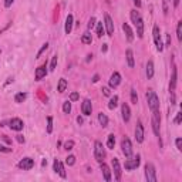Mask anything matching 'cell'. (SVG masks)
Instances as JSON below:
<instances>
[{"instance_id":"obj_1","label":"cell","mask_w":182,"mask_h":182,"mask_svg":"<svg viewBox=\"0 0 182 182\" xmlns=\"http://www.w3.org/2000/svg\"><path fill=\"white\" fill-rule=\"evenodd\" d=\"M131 20H132V23L135 24L138 37L142 38V36H144V20H142V17H141L140 13L135 9L131 10Z\"/></svg>"},{"instance_id":"obj_2","label":"cell","mask_w":182,"mask_h":182,"mask_svg":"<svg viewBox=\"0 0 182 182\" xmlns=\"http://www.w3.org/2000/svg\"><path fill=\"white\" fill-rule=\"evenodd\" d=\"M147 101H148V107H150V110L152 112L154 111H158L159 110V98L157 97V94H155V91H152V90H148V93H147Z\"/></svg>"},{"instance_id":"obj_3","label":"cell","mask_w":182,"mask_h":182,"mask_svg":"<svg viewBox=\"0 0 182 182\" xmlns=\"http://www.w3.org/2000/svg\"><path fill=\"white\" fill-rule=\"evenodd\" d=\"M94 157L98 162H103L105 158V150L100 141H95V144H94Z\"/></svg>"},{"instance_id":"obj_4","label":"cell","mask_w":182,"mask_h":182,"mask_svg":"<svg viewBox=\"0 0 182 182\" xmlns=\"http://www.w3.org/2000/svg\"><path fill=\"white\" fill-rule=\"evenodd\" d=\"M145 178L148 182H157V171L152 164H147L145 165Z\"/></svg>"},{"instance_id":"obj_5","label":"cell","mask_w":182,"mask_h":182,"mask_svg":"<svg viewBox=\"0 0 182 182\" xmlns=\"http://www.w3.org/2000/svg\"><path fill=\"white\" fill-rule=\"evenodd\" d=\"M152 34H154V41H155V46H157V50H158V51H162L164 46H162V41H161V34H159V27L158 26H154V28H152Z\"/></svg>"},{"instance_id":"obj_6","label":"cell","mask_w":182,"mask_h":182,"mask_svg":"<svg viewBox=\"0 0 182 182\" xmlns=\"http://www.w3.org/2000/svg\"><path fill=\"white\" fill-rule=\"evenodd\" d=\"M159 122H161V117H159V110L152 112V130L157 137H159Z\"/></svg>"},{"instance_id":"obj_7","label":"cell","mask_w":182,"mask_h":182,"mask_svg":"<svg viewBox=\"0 0 182 182\" xmlns=\"http://www.w3.org/2000/svg\"><path fill=\"white\" fill-rule=\"evenodd\" d=\"M140 155H137V157H134V158H130L125 161V169L127 171H131V169H135L140 167Z\"/></svg>"},{"instance_id":"obj_8","label":"cell","mask_w":182,"mask_h":182,"mask_svg":"<svg viewBox=\"0 0 182 182\" xmlns=\"http://www.w3.org/2000/svg\"><path fill=\"white\" fill-rule=\"evenodd\" d=\"M121 148H122V154L125 157H131L132 155V145H131V141L128 138H124L121 142Z\"/></svg>"},{"instance_id":"obj_9","label":"cell","mask_w":182,"mask_h":182,"mask_svg":"<svg viewBox=\"0 0 182 182\" xmlns=\"http://www.w3.org/2000/svg\"><path fill=\"white\" fill-rule=\"evenodd\" d=\"M34 167V159L31 158H23L22 161L19 162V168L23 169V171H28V169H31Z\"/></svg>"},{"instance_id":"obj_10","label":"cell","mask_w":182,"mask_h":182,"mask_svg":"<svg viewBox=\"0 0 182 182\" xmlns=\"http://www.w3.org/2000/svg\"><path fill=\"white\" fill-rule=\"evenodd\" d=\"M9 127L13 131H22L23 130V127H24V124L20 118H12V120L9 121Z\"/></svg>"},{"instance_id":"obj_11","label":"cell","mask_w":182,"mask_h":182,"mask_svg":"<svg viewBox=\"0 0 182 182\" xmlns=\"http://www.w3.org/2000/svg\"><path fill=\"white\" fill-rule=\"evenodd\" d=\"M112 169H114V174H115V179L117 181H121V167H120V161L117 158H112L111 161Z\"/></svg>"},{"instance_id":"obj_12","label":"cell","mask_w":182,"mask_h":182,"mask_svg":"<svg viewBox=\"0 0 182 182\" xmlns=\"http://www.w3.org/2000/svg\"><path fill=\"white\" fill-rule=\"evenodd\" d=\"M120 83H121V75H120V73H112L111 77H110V87H112V88H115V87H118L120 85Z\"/></svg>"},{"instance_id":"obj_13","label":"cell","mask_w":182,"mask_h":182,"mask_svg":"<svg viewBox=\"0 0 182 182\" xmlns=\"http://www.w3.org/2000/svg\"><path fill=\"white\" fill-rule=\"evenodd\" d=\"M53 168H54V171H56V172L60 174L61 178L67 177V174H65V171H64V165H63V164H61L58 159H56V161H54V164H53Z\"/></svg>"},{"instance_id":"obj_14","label":"cell","mask_w":182,"mask_h":182,"mask_svg":"<svg viewBox=\"0 0 182 182\" xmlns=\"http://www.w3.org/2000/svg\"><path fill=\"white\" fill-rule=\"evenodd\" d=\"M135 140L137 142H142L144 141V127L141 122H138L135 127Z\"/></svg>"},{"instance_id":"obj_15","label":"cell","mask_w":182,"mask_h":182,"mask_svg":"<svg viewBox=\"0 0 182 182\" xmlns=\"http://www.w3.org/2000/svg\"><path fill=\"white\" fill-rule=\"evenodd\" d=\"M104 20H105V28H107V34H108V36H112V34H114V23H112L111 17H110L108 14H105V16H104Z\"/></svg>"},{"instance_id":"obj_16","label":"cell","mask_w":182,"mask_h":182,"mask_svg":"<svg viewBox=\"0 0 182 182\" xmlns=\"http://www.w3.org/2000/svg\"><path fill=\"white\" fill-rule=\"evenodd\" d=\"M121 114H122V120H124V121H125V122L130 121L131 110H130V107H128V104H127V103H124L121 105Z\"/></svg>"},{"instance_id":"obj_17","label":"cell","mask_w":182,"mask_h":182,"mask_svg":"<svg viewBox=\"0 0 182 182\" xmlns=\"http://www.w3.org/2000/svg\"><path fill=\"white\" fill-rule=\"evenodd\" d=\"M46 75H47V65L43 64V65H40V67H38L37 70H36V75H34V77H36V80H37V81H40V80L44 78Z\"/></svg>"},{"instance_id":"obj_18","label":"cell","mask_w":182,"mask_h":182,"mask_svg":"<svg viewBox=\"0 0 182 182\" xmlns=\"http://www.w3.org/2000/svg\"><path fill=\"white\" fill-rule=\"evenodd\" d=\"M81 111L84 115H91V111H93V105H91V101L90 100H84L83 101V105H81Z\"/></svg>"},{"instance_id":"obj_19","label":"cell","mask_w":182,"mask_h":182,"mask_svg":"<svg viewBox=\"0 0 182 182\" xmlns=\"http://www.w3.org/2000/svg\"><path fill=\"white\" fill-rule=\"evenodd\" d=\"M122 30H124V33H125L127 40H128V41L131 43L132 40H134V31L131 30L130 24H128V23H124V24H122Z\"/></svg>"},{"instance_id":"obj_20","label":"cell","mask_w":182,"mask_h":182,"mask_svg":"<svg viewBox=\"0 0 182 182\" xmlns=\"http://www.w3.org/2000/svg\"><path fill=\"white\" fill-rule=\"evenodd\" d=\"M100 164H101V171H103L104 179H105L107 182H110V181H111V171H110V168H108L104 162H100Z\"/></svg>"},{"instance_id":"obj_21","label":"cell","mask_w":182,"mask_h":182,"mask_svg":"<svg viewBox=\"0 0 182 182\" xmlns=\"http://www.w3.org/2000/svg\"><path fill=\"white\" fill-rule=\"evenodd\" d=\"M71 28H73V14H68V16H67V19H65V26H64L65 34H70Z\"/></svg>"},{"instance_id":"obj_22","label":"cell","mask_w":182,"mask_h":182,"mask_svg":"<svg viewBox=\"0 0 182 182\" xmlns=\"http://www.w3.org/2000/svg\"><path fill=\"white\" fill-rule=\"evenodd\" d=\"M175 85H177V67H174L172 70V77H171V83H169V93L175 91Z\"/></svg>"},{"instance_id":"obj_23","label":"cell","mask_w":182,"mask_h":182,"mask_svg":"<svg viewBox=\"0 0 182 182\" xmlns=\"http://www.w3.org/2000/svg\"><path fill=\"white\" fill-rule=\"evenodd\" d=\"M152 77H154V63L150 60L147 64V78L151 80Z\"/></svg>"},{"instance_id":"obj_24","label":"cell","mask_w":182,"mask_h":182,"mask_svg":"<svg viewBox=\"0 0 182 182\" xmlns=\"http://www.w3.org/2000/svg\"><path fill=\"white\" fill-rule=\"evenodd\" d=\"M125 54H127V61H128V65L132 68V67H134V64H135V63H134V53H132V50H130V48H128V50L125 51Z\"/></svg>"},{"instance_id":"obj_25","label":"cell","mask_w":182,"mask_h":182,"mask_svg":"<svg viewBox=\"0 0 182 182\" xmlns=\"http://www.w3.org/2000/svg\"><path fill=\"white\" fill-rule=\"evenodd\" d=\"M65 88H67V80H65V78H60L58 85H57V91H58V93H64Z\"/></svg>"},{"instance_id":"obj_26","label":"cell","mask_w":182,"mask_h":182,"mask_svg":"<svg viewBox=\"0 0 182 182\" xmlns=\"http://www.w3.org/2000/svg\"><path fill=\"white\" fill-rule=\"evenodd\" d=\"M98 121H100V124H101L103 127L108 125V118H107V115H105L104 112H100V114H98Z\"/></svg>"},{"instance_id":"obj_27","label":"cell","mask_w":182,"mask_h":182,"mask_svg":"<svg viewBox=\"0 0 182 182\" xmlns=\"http://www.w3.org/2000/svg\"><path fill=\"white\" fill-rule=\"evenodd\" d=\"M114 145H115V137H114V134H110L107 140V147L110 150H114Z\"/></svg>"},{"instance_id":"obj_28","label":"cell","mask_w":182,"mask_h":182,"mask_svg":"<svg viewBox=\"0 0 182 182\" xmlns=\"http://www.w3.org/2000/svg\"><path fill=\"white\" fill-rule=\"evenodd\" d=\"M81 41L84 43V44H91V43H93V37H91V34H90L88 31L84 33V34H83V37H81Z\"/></svg>"},{"instance_id":"obj_29","label":"cell","mask_w":182,"mask_h":182,"mask_svg":"<svg viewBox=\"0 0 182 182\" xmlns=\"http://www.w3.org/2000/svg\"><path fill=\"white\" fill-rule=\"evenodd\" d=\"M117 105H118V95H114V97H111L110 103H108V108H110V110H114Z\"/></svg>"},{"instance_id":"obj_30","label":"cell","mask_w":182,"mask_h":182,"mask_svg":"<svg viewBox=\"0 0 182 182\" xmlns=\"http://www.w3.org/2000/svg\"><path fill=\"white\" fill-rule=\"evenodd\" d=\"M26 98H27V94H26V93H19V94H16V97H14V101L20 104V103H23Z\"/></svg>"},{"instance_id":"obj_31","label":"cell","mask_w":182,"mask_h":182,"mask_svg":"<svg viewBox=\"0 0 182 182\" xmlns=\"http://www.w3.org/2000/svg\"><path fill=\"white\" fill-rule=\"evenodd\" d=\"M47 132H53V117H47Z\"/></svg>"},{"instance_id":"obj_32","label":"cell","mask_w":182,"mask_h":182,"mask_svg":"<svg viewBox=\"0 0 182 182\" xmlns=\"http://www.w3.org/2000/svg\"><path fill=\"white\" fill-rule=\"evenodd\" d=\"M103 34H104L103 23H101V22H98V23H97V36H98V37H103Z\"/></svg>"},{"instance_id":"obj_33","label":"cell","mask_w":182,"mask_h":182,"mask_svg":"<svg viewBox=\"0 0 182 182\" xmlns=\"http://www.w3.org/2000/svg\"><path fill=\"white\" fill-rule=\"evenodd\" d=\"M63 111H64V114H70V111H71V103L70 101H65V103L63 104Z\"/></svg>"},{"instance_id":"obj_34","label":"cell","mask_w":182,"mask_h":182,"mask_svg":"<svg viewBox=\"0 0 182 182\" xmlns=\"http://www.w3.org/2000/svg\"><path fill=\"white\" fill-rule=\"evenodd\" d=\"M177 37H178L179 41L182 40V22H179L178 26H177Z\"/></svg>"},{"instance_id":"obj_35","label":"cell","mask_w":182,"mask_h":182,"mask_svg":"<svg viewBox=\"0 0 182 182\" xmlns=\"http://www.w3.org/2000/svg\"><path fill=\"white\" fill-rule=\"evenodd\" d=\"M65 164H67L68 167L74 165V164H75V157H74V155H68V157L65 158Z\"/></svg>"},{"instance_id":"obj_36","label":"cell","mask_w":182,"mask_h":182,"mask_svg":"<svg viewBox=\"0 0 182 182\" xmlns=\"http://www.w3.org/2000/svg\"><path fill=\"white\" fill-rule=\"evenodd\" d=\"M131 101H132L134 104L138 103V95H137V91L134 88L131 90Z\"/></svg>"},{"instance_id":"obj_37","label":"cell","mask_w":182,"mask_h":182,"mask_svg":"<svg viewBox=\"0 0 182 182\" xmlns=\"http://www.w3.org/2000/svg\"><path fill=\"white\" fill-rule=\"evenodd\" d=\"M47 48H48V43H44V44H43V47H41V48H40V50H38V53H37V56H36V58H38V57L41 56L43 53L46 51Z\"/></svg>"},{"instance_id":"obj_38","label":"cell","mask_w":182,"mask_h":182,"mask_svg":"<svg viewBox=\"0 0 182 182\" xmlns=\"http://www.w3.org/2000/svg\"><path fill=\"white\" fill-rule=\"evenodd\" d=\"M56 65H57V56H53L51 63H50V71L56 70Z\"/></svg>"},{"instance_id":"obj_39","label":"cell","mask_w":182,"mask_h":182,"mask_svg":"<svg viewBox=\"0 0 182 182\" xmlns=\"http://www.w3.org/2000/svg\"><path fill=\"white\" fill-rule=\"evenodd\" d=\"M73 147H74V141H67L64 144V150L70 151V150H73Z\"/></svg>"},{"instance_id":"obj_40","label":"cell","mask_w":182,"mask_h":182,"mask_svg":"<svg viewBox=\"0 0 182 182\" xmlns=\"http://www.w3.org/2000/svg\"><path fill=\"white\" fill-rule=\"evenodd\" d=\"M78 98H80L78 93H71L70 94V101H77Z\"/></svg>"},{"instance_id":"obj_41","label":"cell","mask_w":182,"mask_h":182,"mask_svg":"<svg viewBox=\"0 0 182 182\" xmlns=\"http://www.w3.org/2000/svg\"><path fill=\"white\" fill-rule=\"evenodd\" d=\"M175 144H177L178 151H182V140H181V138H177V141H175Z\"/></svg>"},{"instance_id":"obj_42","label":"cell","mask_w":182,"mask_h":182,"mask_svg":"<svg viewBox=\"0 0 182 182\" xmlns=\"http://www.w3.org/2000/svg\"><path fill=\"white\" fill-rule=\"evenodd\" d=\"M94 24H95V17H91L90 22H88V28H90V30L94 27Z\"/></svg>"},{"instance_id":"obj_43","label":"cell","mask_w":182,"mask_h":182,"mask_svg":"<svg viewBox=\"0 0 182 182\" xmlns=\"http://www.w3.org/2000/svg\"><path fill=\"white\" fill-rule=\"evenodd\" d=\"M181 120H182V114H181V112H178L177 117H175V124H179V122H181Z\"/></svg>"},{"instance_id":"obj_44","label":"cell","mask_w":182,"mask_h":182,"mask_svg":"<svg viewBox=\"0 0 182 182\" xmlns=\"http://www.w3.org/2000/svg\"><path fill=\"white\" fill-rule=\"evenodd\" d=\"M0 151H2V152H12V148H6L3 145H0Z\"/></svg>"},{"instance_id":"obj_45","label":"cell","mask_w":182,"mask_h":182,"mask_svg":"<svg viewBox=\"0 0 182 182\" xmlns=\"http://www.w3.org/2000/svg\"><path fill=\"white\" fill-rule=\"evenodd\" d=\"M14 0H5V7H10V6L13 5Z\"/></svg>"},{"instance_id":"obj_46","label":"cell","mask_w":182,"mask_h":182,"mask_svg":"<svg viewBox=\"0 0 182 182\" xmlns=\"http://www.w3.org/2000/svg\"><path fill=\"white\" fill-rule=\"evenodd\" d=\"M16 140H17V141L20 142V144H22V142H24V137H23V135H20V134H19V135H16Z\"/></svg>"},{"instance_id":"obj_47","label":"cell","mask_w":182,"mask_h":182,"mask_svg":"<svg viewBox=\"0 0 182 182\" xmlns=\"http://www.w3.org/2000/svg\"><path fill=\"white\" fill-rule=\"evenodd\" d=\"M103 94L108 97V95H110V88H107V87H104V88H103Z\"/></svg>"},{"instance_id":"obj_48","label":"cell","mask_w":182,"mask_h":182,"mask_svg":"<svg viewBox=\"0 0 182 182\" xmlns=\"http://www.w3.org/2000/svg\"><path fill=\"white\" fill-rule=\"evenodd\" d=\"M171 46V34H167V47Z\"/></svg>"},{"instance_id":"obj_49","label":"cell","mask_w":182,"mask_h":182,"mask_svg":"<svg viewBox=\"0 0 182 182\" xmlns=\"http://www.w3.org/2000/svg\"><path fill=\"white\" fill-rule=\"evenodd\" d=\"M134 2V5L137 6V7H141V0H132Z\"/></svg>"},{"instance_id":"obj_50","label":"cell","mask_w":182,"mask_h":182,"mask_svg":"<svg viewBox=\"0 0 182 182\" xmlns=\"http://www.w3.org/2000/svg\"><path fill=\"white\" fill-rule=\"evenodd\" d=\"M77 122H78V124H83V122H84L83 117H77Z\"/></svg>"},{"instance_id":"obj_51","label":"cell","mask_w":182,"mask_h":182,"mask_svg":"<svg viewBox=\"0 0 182 182\" xmlns=\"http://www.w3.org/2000/svg\"><path fill=\"white\" fill-rule=\"evenodd\" d=\"M174 2V7H178L179 6V0H172Z\"/></svg>"},{"instance_id":"obj_52","label":"cell","mask_w":182,"mask_h":182,"mask_svg":"<svg viewBox=\"0 0 182 182\" xmlns=\"http://www.w3.org/2000/svg\"><path fill=\"white\" fill-rule=\"evenodd\" d=\"M93 81H94V83H97V81H98V75H97V74L94 75V78H93Z\"/></svg>"},{"instance_id":"obj_53","label":"cell","mask_w":182,"mask_h":182,"mask_svg":"<svg viewBox=\"0 0 182 182\" xmlns=\"http://www.w3.org/2000/svg\"><path fill=\"white\" fill-rule=\"evenodd\" d=\"M101 50H103V51H107V44H104V46H103V48H101Z\"/></svg>"},{"instance_id":"obj_54","label":"cell","mask_w":182,"mask_h":182,"mask_svg":"<svg viewBox=\"0 0 182 182\" xmlns=\"http://www.w3.org/2000/svg\"><path fill=\"white\" fill-rule=\"evenodd\" d=\"M0 53H2V51H0Z\"/></svg>"}]
</instances>
